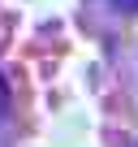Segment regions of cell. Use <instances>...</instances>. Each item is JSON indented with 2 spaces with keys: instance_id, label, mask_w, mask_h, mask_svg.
Wrapping results in <instances>:
<instances>
[{
  "instance_id": "cell-1",
  "label": "cell",
  "mask_w": 138,
  "mask_h": 147,
  "mask_svg": "<svg viewBox=\"0 0 138 147\" xmlns=\"http://www.w3.org/2000/svg\"><path fill=\"white\" fill-rule=\"evenodd\" d=\"M9 113V87H5V78H0V117Z\"/></svg>"
}]
</instances>
